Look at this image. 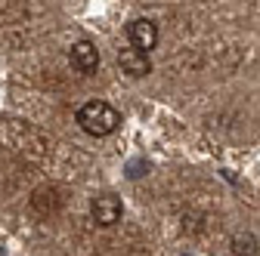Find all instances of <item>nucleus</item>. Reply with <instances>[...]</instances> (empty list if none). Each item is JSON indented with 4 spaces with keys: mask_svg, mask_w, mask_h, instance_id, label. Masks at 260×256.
<instances>
[{
    "mask_svg": "<svg viewBox=\"0 0 260 256\" xmlns=\"http://www.w3.org/2000/svg\"><path fill=\"white\" fill-rule=\"evenodd\" d=\"M75 120H78V126H81L87 136L106 139V136H112L118 126H121V111L115 105L103 102V99H90V102H84L78 108Z\"/></svg>",
    "mask_w": 260,
    "mask_h": 256,
    "instance_id": "obj_1",
    "label": "nucleus"
},
{
    "mask_svg": "<svg viewBox=\"0 0 260 256\" xmlns=\"http://www.w3.org/2000/svg\"><path fill=\"white\" fill-rule=\"evenodd\" d=\"M90 216H93L96 226L112 229V226H118L121 216H124V204H121L118 195H96L90 201Z\"/></svg>",
    "mask_w": 260,
    "mask_h": 256,
    "instance_id": "obj_2",
    "label": "nucleus"
},
{
    "mask_svg": "<svg viewBox=\"0 0 260 256\" xmlns=\"http://www.w3.org/2000/svg\"><path fill=\"white\" fill-rule=\"evenodd\" d=\"M69 62L78 74H96V68H100V50L90 40H78L69 50Z\"/></svg>",
    "mask_w": 260,
    "mask_h": 256,
    "instance_id": "obj_3",
    "label": "nucleus"
},
{
    "mask_svg": "<svg viewBox=\"0 0 260 256\" xmlns=\"http://www.w3.org/2000/svg\"><path fill=\"white\" fill-rule=\"evenodd\" d=\"M118 65H121V71H124L127 77H134V80L152 74V59H149V53H143V50H137V47L121 50V53H118Z\"/></svg>",
    "mask_w": 260,
    "mask_h": 256,
    "instance_id": "obj_4",
    "label": "nucleus"
},
{
    "mask_svg": "<svg viewBox=\"0 0 260 256\" xmlns=\"http://www.w3.org/2000/svg\"><path fill=\"white\" fill-rule=\"evenodd\" d=\"M127 40H130V47H137L143 53L155 50V44H158V25L152 19H134V22L127 25Z\"/></svg>",
    "mask_w": 260,
    "mask_h": 256,
    "instance_id": "obj_5",
    "label": "nucleus"
},
{
    "mask_svg": "<svg viewBox=\"0 0 260 256\" xmlns=\"http://www.w3.org/2000/svg\"><path fill=\"white\" fill-rule=\"evenodd\" d=\"M233 253L236 256H257L260 253V241L251 232H236L233 235Z\"/></svg>",
    "mask_w": 260,
    "mask_h": 256,
    "instance_id": "obj_6",
    "label": "nucleus"
}]
</instances>
